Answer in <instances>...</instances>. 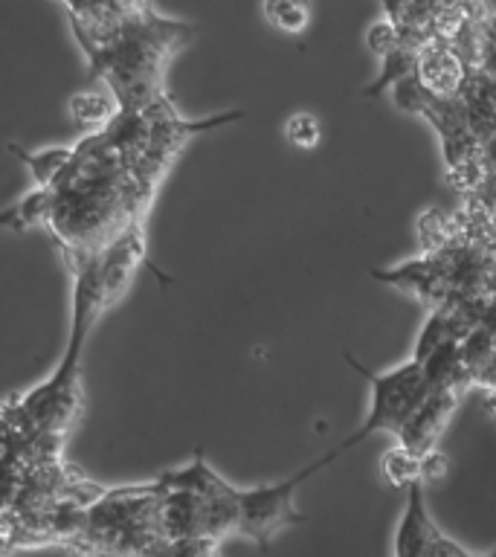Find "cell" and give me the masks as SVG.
Here are the masks:
<instances>
[{
  "label": "cell",
  "mask_w": 496,
  "mask_h": 557,
  "mask_svg": "<svg viewBox=\"0 0 496 557\" xmlns=\"http://www.w3.org/2000/svg\"><path fill=\"white\" fill-rule=\"evenodd\" d=\"M67 113L78 122V125L102 131L111 125L113 116L120 113V108H116V102H113V96L90 94V90H85V94L70 96Z\"/></svg>",
  "instance_id": "30bf717a"
},
{
  "label": "cell",
  "mask_w": 496,
  "mask_h": 557,
  "mask_svg": "<svg viewBox=\"0 0 496 557\" xmlns=\"http://www.w3.org/2000/svg\"><path fill=\"white\" fill-rule=\"evenodd\" d=\"M485 412L496 421V392H485Z\"/></svg>",
  "instance_id": "ffe728a7"
},
{
  "label": "cell",
  "mask_w": 496,
  "mask_h": 557,
  "mask_svg": "<svg viewBox=\"0 0 496 557\" xmlns=\"http://www.w3.org/2000/svg\"><path fill=\"white\" fill-rule=\"evenodd\" d=\"M365 47H369L372 55L383 59V55H389L392 50L404 47V35H400V29L392 24L389 17H383V21H374V24H369V29H365Z\"/></svg>",
  "instance_id": "9a60e30c"
},
{
  "label": "cell",
  "mask_w": 496,
  "mask_h": 557,
  "mask_svg": "<svg viewBox=\"0 0 496 557\" xmlns=\"http://www.w3.org/2000/svg\"><path fill=\"white\" fill-rule=\"evenodd\" d=\"M9 433V424H7V412H3V407H0V438Z\"/></svg>",
  "instance_id": "44dd1931"
},
{
  "label": "cell",
  "mask_w": 496,
  "mask_h": 557,
  "mask_svg": "<svg viewBox=\"0 0 496 557\" xmlns=\"http://www.w3.org/2000/svg\"><path fill=\"white\" fill-rule=\"evenodd\" d=\"M485 557H496V548H494V552H491V555H485Z\"/></svg>",
  "instance_id": "7402d4cb"
},
{
  "label": "cell",
  "mask_w": 496,
  "mask_h": 557,
  "mask_svg": "<svg viewBox=\"0 0 496 557\" xmlns=\"http://www.w3.org/2000/svg\"><path fill=\"white\" fill-rule=\"evenodd\" d=\"M154 485L160 494H163V491H186V494H195L200 496V499H212V496H224L230 494V491H235L230 482H224L215 470L209 468L207 459H203V453H198L195 461L186 465V468L163 473Z\"/></svg>",
  "instance_id": "52a82bcc"
},
{
  "label": "cell",
  "mask_w": 496,
  "mask_h": 557,
  "mask_svg": "<svg viewBox=\"0 0 496 557\" xmlns=\"http://www.w3.org/2000/svg\"><path fill=\"white\" fill-rule=\"evenodd\" d=\"M346 363L355 369L360 377H363L369 386H372V395H369V409H365V418L360 430L348 435L346 442L328 450L322 459H317L313 465H308L311 473H320L322 468H328L331 461L339 459L343 453L357 447V444H363L369 435L374 433H398L404 421L412 416V409L424 400L426 381H424V369L421 363H416L412 357L404 360V363L392 366L386 372H372V369H365L355 355H346Z\"/></svg>",
  "instance_id": "7a4b0ae2"
},
{
  "label": "cell",
  "mask_w": 496,
  "mask_h": 557,
  "mask_svg": "<svg viewBox=\"0 0 496 557\" xmlns=\"http://www.w3.org/2000/svg\"><path fill=\"white\" fill-rule=\"evenodd\" d=\"M479 70H482L485 76H496V50L479 59Z\"/></svg>",
  "instance_id": "d6986e66"
},
{
  "label": "cell",
  "mask_w": 496,
  "mask_h": 557,
  "mask_svg": "<svg viewBox=\"0 0 496 557\" xmlns=\"http://www.w3.org/2000/svg\"><path fill=\"white\" fill-rule=\"evenodd\" d=\"M447 473V456H444L438 447L421 456V485H430V482H438V479Z\"/></svg>",
  "instance_id": "e0dca14e"
},
{
  "label": "cell",
  "mask_w": 496,
  "mask_h": 557,
  "mask_svg": "<svg viewBox=\"0 0 496 557\" xmlns=\"http://www.w3.org/2000/svg\"><path fill=\"white\" fill-rule=\"evenodd\" d=\"M438 529L426 511L424 485L407 487V499H404V513L398 520V531H395V557H421L424 555L426 543L433 537V531Z\"/></svg>",
  "instance_id": "8992f818"
},
{
  "label": "cell",
  "mask_w": 496,
  "mask_h": 557,
  "mask_svg": "<svg viewBox=\"0 0 496 557\" xmlns=\"http://www.w3.org/2000/svg\"><path fill=\"white\" fill-rule=\"evenodd\" d=\"M468 392V386L461 383H452V386H438V389H430L424 395V400L412 409V416L404 421L395 438L398 444H404L407 450H412L416 456H424V453L435 450V442L442 438L444 426L450 424V416L459 407L461 395Z\"/></svg>",
  "instance_id": "277c9868"
},
{
  "label": "cell",
  "mask_w": 496,
  "mask_h": 557,
  "mask_svg": "<svg viewBox=\"0 0 496 557\" xmlns=\"http://www.w3.org/2000/svg\"><path fill=\"white\" fill-rule=\"evenodd\" d=\"M285 137L290 146L302 148V151H311V148L320 146L322 139V125L313 113H290L285 122Z\"/></svg>",
  "instance_id": "5bb4252c"
},
{
  "label": "cell",
  "mask_w": 496,
  "mask_h": 557,
  "mask_svg": "<svg viewBox=\"0 0 496 557\" xmlns=\"http://www.w3.org/2000/svg\"><path fill=\"white\" fill-rule=\"evenodd\" d=\"M473 70L476 67L447 38H430L418 50L416 76L424 85L426 94L435 96V99H461Z\"/></svg>",
  "instance_id": "5b68a950"
},
{
  "label": "cell",
  "mask_w": 496,
  "mask_h": 557,
  "mask_svg": "<svg viewBox=\"0 0 496 557\" xmlns=\"http://www.w3.org/2000/svg\"><path fill=\"white\" fill-rule=\"evenodd\" d=\"M9 151L26 165L35 189H52L55 181H59L64 169L70 165V160H73V146H52L44 148V151H26V148L9 146Z\"/></svg>",
  "instance_id": "ba28073f"
},
{
  "label": "cell",
  "mask_w": 496,
  "mask_h": 557,
  "mask_svg": "<svg viewBox=\"0 0 496 557\" xmlns=\"http://www.w3.org/2000/svg\"><path fill=\"white\" fill-rule=\"evenodd\" d=\"M70 268L76 278H73V322H70L73 329H70L67 351L47 381L3 407L7 424L21 435L67 433L70 421L82 407V383H78L82 355H85L87 334L104 311L99 250L70 252Z\"/></svg>",
  "instance_id": "6da1fadb"
},
{
  "label": "cell",
  "mask_w": 496,
  "mask_h": 557,
  "mask_svg": "<svg viewBox=\"0 0 496 557\" xmlns=\"http://www.w3.org/2000/svg\"><path fill=\"white\" fill-rule=\"evenodd\" d=\"M383 479L395 487H404L421 482V456H416L412 450H407L404 444H392L389 450L383 453L381 459Z\"/></svg>",
  "instance_id": "7c38bea8"
},
{
  "label": "cell",
  "mask_w": 496,
  "mask_h": 557,
  "mask_svg": "<svg viewBox=\"0 0 496 557\" xmlns=\"http://www.w3.org/2000/svg\"><path fill=\"white\" fill-rule=\"evenodd\" d=\"M311 476V470L302 468L290 479L276 482V485L247 487V491L238 487V496H235L238 499V534L250 537L261 548H268L276 531L302 522L305 517L296 511L294 494L296 487Z\"/></svg>",
  "instance_id": "3957f363"
},
{
  "label": "cell",
  "mask_w": 496,
  "mask_h": 557,
  "mask_svg": "<svg viewBox=\"0 0 496 557\" xmlns=\"http://www.w3.org/2000/svg\"><path fill=\"white\" fill-rule=\"evenodd\" d=\"M470 389H479V392H496V351L491 355L482 369L473 374V381H470Z\"/></svg>",
  "instance_id": "ac0fdd59"
},
{
  "label": "cell",
  "mask_w": 496,
  "mask_h": 557,
  "mask_svg": "<svg viewBox=\"0 0 496 557\" xmlns=\"http://www.w3.org/2000/svg\"><path fill=\"white\" fill-rule=\"evenodd\" d=\"M421 557H485V555H470L468 548L459 546L456 540H450L442 529L433 531V537L426 543L424 555Z\"/></svg>",
  "instance_id": "2e32d148"
},
{
  "label": "cell",
  "mask_w": 496,
  "mask_h": 557,
  "mask_svg": "<svg viewBox=\"0 0 496 557\" xmlns=\"http://www.w3.org/2000/svg\"><path fill=\"white\" fill-rule=\"evenodd\" d=\"M456 238V230H452L450 215H444L438 209H426L418 218V242H421V250L424 252H442L447 250Z\"/></svg>",
  "instance_id": "4fadbf2b"
},
{
  "label": "cell",
  "mask_w": 496,
  "mask_h": 557,
  "mask_svg": "<svg viewBox=\"0 0 496 557\" xmlns=\"http://www.w3.org/2000/svg\"><path fill=\"white\" fill-rule=\"evenodd\" d=\"M418 70V50L416 47H398V50H392L389 55H383L381 59V73L374 78L372 85L363 87V96L365 99H374V96L386 94L392 87L404 82V78L416 76Z\"/></svg>",
  "instance_id": "9c48e42d"
},
{
  "label": "cell",
  "mask_w": 496,
  "mask_h": 557,
  "mask_svg": "<svg viewBox=\"0 0 496 557\" xmlns=\"http://www.w3.org/2000/svg\"><path fill=\"white\" fill-rule=\"evenodd\" d=\"M261 12L285 35H302L311 26V0H261Z\"/></svg>",
  "instance_id": "8fae6325"
}]
</instances>
